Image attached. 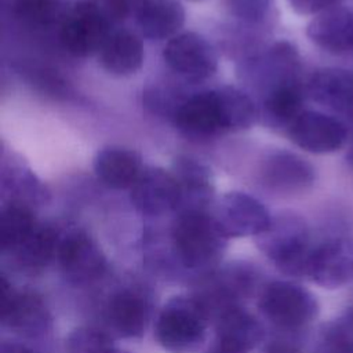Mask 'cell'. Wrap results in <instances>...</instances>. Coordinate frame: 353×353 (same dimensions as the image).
<instances>
[{
  "mask_svg": "<svg viewBox=\"0 0 353 353\" xmlns=\"http://www.w3.org/2000/svg\"><path fill=\"white\" fill-rule=\"evenodd\" d=\"M228 240L212 212H179L171 222L165 252L154 250L150 259L165 273L203 279L216 269Z\"/></svg>",
  "mask_w": 353,
  "mask_h": 353,
  "instance_id": "obj_1",
  "label": "cell"
},
{
  "mask_svg": "<svg viewBox=\"0 0 353 353\" xmlns=\"http://www.w3.org/2000/svg\"><path fill=\"white\" fill-rule=\"evenodd\" d=\"M259 119V108L244 91L225 85L188 95L171 121L188 138L210 139L248 130Z\"/></svg>",
  "mask_w": 353,
  "mask_h": 353,
  "instance_id": "obj_2",
  "label": "cell"
},
{
  "mask_svg": "<svg viewBox=\"0 0 353 353\" xmlns=\"http://www.w3.org/2000/svg\"><path fill=\"white\" fill-rule=\"evenodd\" d=\"M256 247L285 276L305 277L313 243L306 221L296 212L281 211L255 236Z\"/></svg>",
  "mask_w": 353,
  "mask_h": 353,
  "instance_id": "obj_3",
  "label": "cell"
},
{
  "mask_svg": "<svg viewBox=\"0 0 353 353\" xmlns=\"http://www.w3.org/2000/svg\"><path fill=\"white\" fill-rule=\"evenodd\" d=\"M210 321L193 295L172 296L156 319L154 336L170 353H197L207 339Z\"/></svg>",
  "mask_w": 353,
  "mask_h": 353,
  "instance_id": "obj_4",
  "label": "cell"
},
{
  "mask_svg": "<svg viewBox=\"0 0 353 353\" xmlns=\"http://www.w3.org/2000/svg\"><path fill=\"white\" fill-rule=\"evenodd\" d=\"M261 280L262 273L255 263L234 261L200 279L193 296L210 320H215L222 312L243 306L261 287Z\"/></svg>",
  "mask_w": 353,
  "mask_h": 353,
  "instance_id": "obj_5",
  "label": "cell"
},
{
  "mask_svg": "<svg viewBox=\"0 0 353 353\" xmlns=\"http://www.w3.org/2000/svg\"><path fill=\"white\" fill-rule=\"evenodd\" d=\"M258 309L273 327L294 334L314 321L319 302L309 290L294 281L273 280L261 287Z\"/></svg>",
  "mask_w": 353,
  "mask_h": 353,
  "instance_id": "obj_6",
  "label": "cell"
},
{
  "mask_svg": "<svg viewBox=\"0 0 353 353\" xmlns=\"http://www.w3.org/2000/svg\"><path fill=\"white\" fill-rule=\"evenodd\" d=\"M113 22L116 19L106 0H83L63 17L59 26L61 44L74 57L98 54L113 32Z\"/></svg>",
  "mask_w": 353,
  "mask_h": 353,
  "instance_id": "obj_7",
  "label": "cell"
},
{
  "mask_svg": "<svg viewBox=\"0 0 353 353\" xmlns=\"http://www.w3.org/2000/svg\"><path fill=\"white\" fill-rule=\"evenodd\" d=\"M301 72L298 48L287 40H279L243 59L239 76L263 97L280 85L302 81Z\"/></svg>",
  "mask_w": 353,
  "mask_h": 353,
  "instance_id": "obj_8",
  "label": "cell"
},
{
  "mask_svg": "<svg viewBox=\"0 0 353 353\" xmlns=\"http://www.w3.org/2000/svg\"><path fill=\"white\" fill-rule=\"evenodd\" d=\"M55 259L66 281L76 287L94 284L106 273L108 268L99 244L79 228L61 232Z\"/></svg>",
  "mask_w": 353,
  "mask_h": 353,
  "instance_id": "obj_9",
  "label": "cell"
},
{
  "mask_svg": "<svg viewBox=\"0 0 353 353\" xmlns=\"http://www.w3.org/2000/svg\"><path fill=\"white\" fill-rule=\"evenodd\" d=\"M153 295L139 284L117 288L105 302L102 317L110 335L119 338H141L153 314Z\"/></svg>",
  "mask_w": 353,
  "mask_h": 353,
  "instance_id": "obj_10",
  "label": "cell"
},
{
  "mask_svg": "<svg viewBox=\"0 0 353 353\" xmlns=\"http://www.w3.org/2000/svg\"><path fill=\"white\" fill-rule=\"evenodd\" d=\"M1 325L26 338H39L51 330V313L40 295L17 290L6 274L0 277Z\"/></svg>",
  "mask_w": 353,
  "mask_h": 353,
  "instance_id": "obj_11",
  "label": "cell"
},
{
  "mask_svg": "<svg viewBox=\"0 0 353 353\" xmlns=\"http://www.w3.org/2000/svg\"><path fill=\"white\" fill-rule=\"evenodd\" d=\"M305 277L324 288H339L353 280V237L331 236L316 244Z\"/></svg>",
  "mask_w": 353,
  "mask_h": 353,
  "instance_id": "obj_12",
  "label": "cell"
},
{
  "mask_svg": "<svg viewBox=\"0 0 353 353\" xmlns=\"http://www.w3.org/2000/svg\"><path fill=\"white\" fill-rule=\"evenodd\" d=\"M163 58L174 73L189 81L207 80L218 69L215 48L205 37L194 32H185L170 39Z\"/></svg>",
  "mask_w": 353,
  "mask_h": 353,
  "instance_id": "obj_13",
  "label": "cell"
},
{
  "mask_svg": "<svg viewBox=\"0 0 353 353\" xmlns=\"http://www.w3.org/2000/svg\"><path fill=\"white\" fill-rule=\"evenodd\" d=\"M212 215L229 239L258 236L272 221L265 204L241 192L225 193L215 203Z\"/></svg>",
  "mask_w": 353,
  "mask_h": 353,
  "instance_id": "obj_14",
  "label": "cell"
},
{
  "mask_svg": "<svg viewBox=\"0 0 353 353\" xmlns=\"http://www.w3.org/2000/svg\"><path fill=\"white\" fill-rule=\"evenodd\" d=\"M287 135L298 148L316 153L339 150L347 139L345 123L331 114L317 110H303L288 127Z\"/></svg>",
  "mask_w": 353,
  "mask_h": 353,
  "instance_id": "obj_15",
  "label": "cell"
},
{
  "mask_svg": "<svg viewBox=\"0 0 353 353\" xmlns=\"http://www.w3.org/2000/svg\"><path fill=\"white\" fill-rule=\"evenodd\" d=\"M263 186L279 194H298L309 190L316 179L314 167L302 156L277 149L265 156L259 167Z\"/></svg>",
  "mask_w": 353,
  "mask_h": 353,
  "instance_id": "obj_16",
  "label": "cell"
},
{
  "mask_svg": "<svg viewBox=\"0 0 353 353\" xmlns=\"http://www.w3.org/2000/svg\"><path fill=\"white\" fill-rule=\"evenodd\" d=\"M130 200L134 208L146 216L175 214L179 203V186L171 171L148 165L130 188Z\"/></svg>",
  "mask_w": 353,
  "mask_h": 353,
  "instance_id": "obj_17",
  "label": "cell"
},
{
  "mask_svg": "<svg viewBox=\"0 0 353 353\" xmlns=\"http://www.w3.org/2000/svg\"><path fill=\"white\" fill-rule=\"evenodd\" d=\"M171 174L179 186V203L175 214L208 212L215 196L210 167L200 159L181 154L174 159Z\"/></svg>",
  "mask_w": 353,
  "mask_h": 353,
  "instance_id": "obj_18",
  "label": "cell"
},
{
  "mask_svg": "<svg viewBox=\"0 0 353 353\" xmlns=\"http://www.w3.org/2000/svg\"><path fill=\"white\" fill-rule=\"evenodd\" d=\"M306 94L319 105L353 119V70L346 68H321L314 70Z\"/></svg>",
  "mask_w": 353,
  "mask_h": 353,
  "instance_id": "obj_19",
  "label": "cell"
},
{
  "mask_svg": "<svg viewBox=\"0 0 353 353\" xmlns=\"http://www.w3.org/2000/svg\"><path fill=\"white\" fill-rule=\"evenodd\" d=\"M306 36L325 52L339 55L353 50V10L342 6L328 8L307 23Z\"/></svg>",
  "mask_w": 353,
  "mask_h": 353,
  "instance_id": "obj_20",
  "label": "cell"
},
{
  "mask_svg": "<svg viewBox=\"0 0 353 353\" xmlns=\"http://www.w3.org/2000/svg\"><path fill=\"white\" fill-rule=\"evenodd\" d=\"M59 234L55 226L39 222L34 230L4 256L17 272L26 276L40 274L57 255Z\"/></svg>",
  "mask_w": 353,
  "mask_h": 353,
  "instance_id": "obj_21",
  "label": "cell"
},
{
  "mask_svg": "<svg viewBox=\"0 0 353 353\" xmlns=\"http://www.w3.org/2000/svg\"><path fill=\"white\" fill-rule=\"evenodd\" d=\"M215 342L248 353L265 336L262 323L244 306L222 312L215 320Z\"/></svg>",
  "mask_w": 353,
  "mask_h": 353,
  "instance_id": "obj_22",
  "label": "cell"
},
{
  "mask_svg": "<svg viewBox=\"0 0 353 353\" xmlns=\"http://www.w3.org/2000/svg\"><path fill=\"white\" fill-rule=\"evenodd\" d=\"M143 170L138 152L123 146H105L94 157L97 178L112 189H130Z\"/></svg>",
  "mask_w": 353,
  "mask_h": 353,
  "instance_id": "obj_23",
  "label": "cell"
},
{
  "mask_svg": "<svg viewBox=\"0 0 353 353\" xmlns=\"http://www.w3.org/2000/svg\"><path fill=\"white\" fill-rule=\"evenodd\" d=\"M306 85L302 81L280 85L261 97L259 119L273 130H288L292 121L305 110Z\"/></svg>",
  "mask_w": 353,
  "mask_h": 353,
  "instance_id": "obj_24",
  "label": "cell"
},
{
  "mask_svg": "<svg viewBox=\"0 0 353 353\" xmlns=\"http://www.w3.org/2000/svg\"><path fill=\"white\" fill-rule=\"evenodd\" d=\"M101 66L113 76H130L143 63L145 52L141 40L131 32L113 30L98 52Z\"/></svg>",
  "mask_w": 353,
  "mask_h": 353,
  "instance_id": "obj_25",
  "label": "cell"
},
{
  "mask_svg": "<svg viewBox=\"0 0 353 353\" xmlns=\"http://www.w3.org/2000/svg\"><path fill=\"white\" fill-rule=\"evenodd\" d=\"M141 33L150 40L172 37L185 22V8L179 0H148L135 15Z\"/></svg>",
  "mask_w": 353,
  "mask_h": 353,
  "instance_id": "obj_26",
  "label": "cell"
},
{
  "mask_svg": "<svg viewBox=\"0 0 353 353\" xmlns=\"http://www.w3.org/2000/svg\"><path fill=\"white\" fill-rule=\"evenodd\" d=\"M1 188L7 201L36 208L48 201V190L44 183L23 163H10L3 167Z\"/></svg>",
  "mask_w": 353,
  "mask_h": 353,
  "instance_id": "obj_27",
  "label": "cell"
},
{
  "mask_svg": "<svg viewBox=\"0 0 353 353\" xmlns=\"http://www.w3.org/2000/svg\"><path fill=\"white\" fill-rule=\"evenodd\" d=\"M37 225L33 208L19 203H4L0 218L1 254L7 255L17 248Z\"/></svg>",
  "mask_w": 353,
  "mask_h": 353,
  "instance_id": "obj_28",
  "label": "cell"
},
{
  "mask_svg": "<svg viewBox=\"0 0 353 353\" xmlns=\"http://www.w3.org/2000/svg\"><path fill=\"white\" fill-rule=\"evenodd\" d=\"M226 12L247 26L268 25L274 17V0H222Z\"/></svg>",
  "mask_w": 353,
  "mask_h": 353,
  "instance_id": "obj_29",
  "label": "cell"
},
{
  "mask_svg": "<svg viewBox=\"0 0 353 353\" xmlns=\"http://www.w3.org/2000/svg\"><path fill=\"white\" fill-rule=\"evenodd\" d=\"M68 353H109L113 339L109 332L95 327H77L66 338Z\"/></svg>",
  "mask_w": 353,
  "mask_h": 353,
  "instance_id": "obj_30",
  "label": "cell"
},
{
  "mask_svg": "<svg viewBox=\"0 0 353 353\" xmlns=\"http://www.w3.org/2000/svg\"><path fill=\"white\" fill-rule=\"evenodd\" d=\"M14 14L25 25L46 28L58 15L57 0H14Z\"/></svg>",
  "mask_w": 353,
  "mask_h": 353,
  "instance_id": "obj_31",
  "label": "cell"
},
{
  "mask_svg": "<svg viewBox=\"0 0 353 353\" xmlns=\"http://www.w3.org/2000/svg\"><path fill=\"white\" fill-rule=\"evenodd\" d=\"M310 353H353V339L332 320L317 330Z\"/></svg>",
  "mask_w": 353,
  "mask_h": 353,
  "instance_id": "obj_32",
  "label": "cell"
},
{
  "mask_svg": "<svg viewBox=\"0 0 353 353\" xmlns=\"http://www.w3.org/2000/svg\"><path fill=\"white\" fill-rule=\"evenodd\" d=\"M288 3L301 15H317L328 8L341 6L342 0H288Z\"/></svg>",
  "mask_w": 353,
  "mask_h": 353,
  "instance_id": "obj_33",
  "label": "cell"
},
{
  "mask_svg": "<svg viewBox=\"0 0 353 353\" xmlns=\"http://www.w3.org/2000/svg\"><path fill=\"white\" fill-rule=\"evenodd\" d=\"M148 0H106L108 7L116 21L137 15Z\"/></svg>",
  "mask_w": 353,
  "mask_h": 353,
  "instance_id": "obj_34",
  "label": "cell"
},
{
  "mask_svg": "<svg viewBox=\"0 0 353 353\" xmlns=\"http://www.w3.org/2000/svg\"><path fill=\"white\" fill-rule=\"evenodd\" d=\"M262 353H302L299 346L288 339H276L269 342Z\"/></svg>",
  "mask_w": 353,
  "mask_h": 353,
  "instance_id": "obj_35",
  "label": "cell"
},
{
  "mask_svg": "<svg viewBox=\"0 0 353 353\" xmlns=\"http://www.w3.org/2000/svg\"><path fill=\"white\" fill-rule=\"evenodd\" d=\"M334 321L347 336L353 339V306L346 307L341 316L334 319Z\"/></svg>",
  "mask_w": 353,
  "mask_h": 353,
  "instance_id": "obj_36",
  "label": "cell"
},
{
  "mask_svg": "<svg viewBox=\"0 0 353 353\" xmlns=\"http://www.w3.org/2000/svg\"><path fill=\"white\" fill-rule=\"evenodd\" d=\"M0 353H34V352L18 342H3Z\"/></svg>",
  "mask_w": 353,
  "mask_h": 353,
  "instance_id": "obj_37",
  "label": "cell"
},
{
  "mask_svg": "<svg viewBox=\"0 0 353 353\" xmlns=\"http://www.w3.org/2000/svg\"><path fill=\"white\" fill-rule=\"evenodd\" d=\"M205 353H245V352H240V350L228 347V346L221 345V343H218V342L214 341V343L208 347V350H207Z\"/></svg>",
  "mask_w": 353,
  "mask_h": 353,
  "instance_id": "obj_38",
  "label": "cell"
},
{
  "mask_svg": "<svg viewBox=\"0 0 353 353\" xmlns=\"http://www.w3.org/2000/svg\"><path fill=\"white\" fill-rule=\"evenodd\" d=\"M109 353H130V352H127V350H123V349H119V347H113Z\"/></svg>",
  "mask_w": 353,
  "mask_h": 353,
  "instance_id": "obj_39",
  "label": "cell"
},
{
  "mask_svg": "<svg viewBox=\"0 0 353 353\" xmlns=\"http://www.w3.org/2000/svg\"><path fill=\"white\" fill-rule=\"evenodd\" d=\"M192 1H201V0H192Z\"/></svg>",
  "mask_w": 353,
  "mask_h": 353,
  "instance_id": "obj_40",
  "label": "cell"
}]
</instances>
